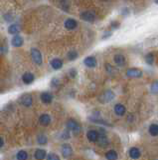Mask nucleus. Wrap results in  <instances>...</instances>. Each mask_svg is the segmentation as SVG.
I'll use <instances>...</instances> for the list:
<instances>
[{
  "instance_id": "nucleus-1",
  "label": "nucleus",
  "mask_w": 158,
  "mask_h": 160,
  "mask_svg": "<svg viewBox=\"0 0 158 160\" xmlns=\"http://www.w3.org/2000/svg\"><path fill=\"white\" fill-rule=\"evenodd\" d=\"M114 97H115L114 93L111 90H106L101 95L100 100H101V102H102V103H107V102H110L114 100Z\"/></svg>"
},
{
  "instance_id": "nucleus-2",
  "label": "nucleus",
  "mask_w": 158,
  "mask_h": 160,
  "mask_svg": "<svg viewBox=\"0 0 158 160\" xmlns=\"http://www.w3.org/2000/svg\"><path fill=\"white\" fill-rule=\"evenodd\" d=\"M125 74L129 78H139L143 75V72L138 68H129L126 70Z\"/></svg>"
},
{
  "instance_id": "nucleus-3",
  "label": "nucleus",
  "mask_w": 158,
  "mask_h": 160,
  "mask_svg": "<svg viewBox=\"0 0 158 160\" xmlns=\"http://www.w3.org/2000/svg\"><path fill=\"white\" fill-rule=\"evenodd\" d=\"M31 56H32V59L37 65L42 64V54L38 49L36 48H32L31 49Z\"/></svg>"
},
{
  "instance_id": "nucleus-4",
  "label": "nucleus",
  "mask_w": 158,
  "mask_h": 160,
  "mask_svg": "<svg viewBox=\"0 0 158 160\" xmlns=\"http://www.w3.org/2000/svg\"><path fill=\"white\" fill-rule=\"evenodd\" d=\"M81 18L88 22H94V19H96V15L92 11H85L81 14Z\"/></svg>"
},
{
  "instance_id": "nucleus-5",
  "label": "nucleus",
  "mask_w": 158,
  "mask_h": 160,
  "mask_svg": "<svg viewBox=\"0 0 158 160\" xmlns=\"http://www.w3.org/2000/svg\"><path fill=\"white\" fill-rule=\"evenodd\" d=\"M67 127H68V129H69V130H72V131H74L76 133H79L81 131L80 124L78 122L74 121V120H70V121L68 122V124H67Z\"/></svg>"
},
{
  "instance_id": "nucleus-6",
  "label": "nucleus",
  "mask_w": 158,
  "mask_h": 160,
  "mask_svg": "<svg viewBox=\"0 0 158 160\" xmlns=\"http://www.w3.org/2000/svg\"><path fill=\"white\" fill-rule=\"evenodd\" d=\"M22 104H23L24 106H26V107H30L31 105H32V103H33V99H32V97H31V95H29V94H25V95H23L20 98V100H19Z\"/></svg>"
},
{
  "instance_id": "nucleus-7",
  "label": "nucleus",
  "mask_w": 158,
  "mask_h": 160,
  "mask_svg": "<svg viewBox=\"0 0 158 160\" xmlns=\"http://www.w3.org/2000/svg\"><path fill=\"white\" fill-rule=\"evenodd\" d=\"M84 63H85V66H88V67L94 68V67H96V66H97L98 61H97V59L94 58V56H89V57H87V58L84 60Z\"/></svg>"
},
{
  "instance_id": "nucleus-8",
  "label": "nucleus",
  "mask_w": 158,
  "mask_h": 160,
  "mask_svg": "<svg viewBox=\"0 0 158 160\" xmlns=\"http://www.w3.org/2000/svg\"><path fill=\"white\" fill-rule=\"evenodd\" d=\"M34 80H35V76L30 72H25L23 75H22V81H23L25 84L33 83Z\"/></svg>"
},
{
  "instance_id": "nucleus-9",
  "label": "nucleus",
  "mask_w": 158,
  "mask_h": 160,
  "mask_svg": "<svg viewBox=\"0 0 158 160\" xmlns=\"http://www.w3.org/2000/svg\"><path fill=\"white\" fill-rule=\"evenodd\" d=\"M87 137L91 142H97L98 137H100V132H98L96 130H89L87 133Z\"/></svg>"
},
{
  "instance_id": "nucleus-10",
  "label": "nucleus",
  "mask_w": 158,
  "mask_h": 160,
  "mask_svg": "<svg viewBox=\"0 0 158 160\" xmlns=\"http://www.w3.org/2000/svg\"><path fill=\"white\" fill-rule=\"evenodd\" d=\"M62 153H63V156L68 158L70 157L72 154H73V149H72L71 145L70 144H64L62 146Z\"/></svg>"
},
{
  "instance_id": "nucleus-11",
  "label": "nucleus",
  "mask_w": 158,
  "mask_h": 160,
  "mask_svg": "<svg viewBox=\"0 0 158 160\" xmlns=\"http://www.w3.org/2000/svg\"><path fill=\"white\" fill-rule=\"evenodd\" d=\"M114 63L117 66H124L126 63V60H125V57L123 54H116L114 57Z\"/></svg>"
},
{
  "instance_id": "nucleus-12",
  "label": "nucleus",
  "mask_w": 158,
  "mask_h": 160,
  "mask_svg": "<svg viewBox=\"0 0 158 160\" xmlns=\"http://www.w3.org/2000/svg\"><path fill=\"white\" fill-rule=\"evenodd\" d=\"M125 112H126V108L124 107V105L118 103L114 106V113L116 115H118V116H123Z\"/></svg>"
},
{
  "instance_id": "nucleus-13",
  "label": "nucleus",
  "mask_w": 158,
  "mask_h": 160,
  "mask_svg": "<svg viewBox=\"0 0 158 160\" xmlns=\"http://www.w3.org/2000/svg\"><path fill=\"white\" fill-rule=\"evenodd\" d=\"M11 43H12V45L14 46V47H20V46L23 45L24 41H23V38H22L21 36H19V35L16 34L15 36L12 38Z\"/></svg>"
},
{
  "instance_id": "nucleus-14",
  "label": "nucleus",
  "mask_w": 158,
  "mask_h": 160,
  "mask_svg": "<svg viewBox=\"0 0 158 160\" xmlns=\"http://www.w3.org/2000/svg\"><path fill=\"white\" fill-rule=\"evenodd\" d=\"M129 156L130 158H132V159H138L139 157H140V155H141V152H140V150H139L137 147H131L129 149Z\"/></svg>"
},
{
  "instance_id": "nucleus-15",
  "label": "nucleus",
  "mask_w": 158,
  "mask_h": 160,
  "mask_svg": "<svg viewBox=\"0 0 158 160\" xmlns=\"http://www.w3.org/2000/svg\"><path fill=\"white\" fill-rule=\"evenodd\" d=\"M77 26H78V22H77L75 19H72V18H69L65 21V27L69 30H72V29H75Z\"/></svg>"
},
{
  "instance_id": "nucleus-16",
  "label": "nucleus",
  "mask_w": 158,
  "mask_h": 160,
  "mask_svg": "<svg viewBox=\"0 0 158 160\" xmlns=\"http://www.w3.org/2000/svg\"><path fill=\"white\" fill-rule=\"evenodd\" d=\"M21 27L19 24H12L8 27V33L12 35H16L20 32Z\"/></svg>"
},
{
  "instance_id": "nucleus-17",
  "label": "nucleus",
  "mask_w": 158,
  "mask_h": 160,
  "mask_svg": "<svg viewBox=\"0 0 158 160\" xmlns=\"http://www.w3.org/2000/svg\"><path fill=\"white\" fill-rule=\"evenodd\" d=\"M39 121H40V124H41V125L48 126L49 124H50V122H51V117L49 116L48 114H43V115L40 116Z\"/></svg>"
},
{
  "instance_id": "nucleus-18",
  "label": "nucleus",
  "mask_w": 158,
  "mask_h": 160,
  "mask_svg": "<svg viewBox=\"0 0 158 160\" xmlns=\"http://www.w3.org/2000/svg\"><path fill=\"white\" fill-rule=\"evenodd\" d=\"M41 100H42L43 103L49 104V103H51V102H52L53 96L49 92H43L42 94H41Z\"/></svg>"
},
{
  "instance_id": "nucleus-19",
  "label": "nucleus",
  "mask_w": 158,
  "mask_h": 160,
  "mask_svg": "<svg viewBox=\"0 0 158 160\" xmlns=\"http://www.w3.org/2000/svg\"><path fill=\"white\" fill-rule=\"evenodd\" d=\"M51 66H52L53 69L59 70V69H61L63 67V61L61 59H59V58H55V59H53L51 61Z\"/></svg>"
},
{
  "instance_id": "nucleus-20",
  "label": "nucleus",
  "mask_w": 158,
  "mask_h": 160,
  "mask_svg": "<svg viewBox=\"0 0 158 160\" xmlns=\"http://www.w3.org/2000/svg\"><path fill=\"white\" fill-rule=\"evenodd\" d=\"M97 142L98 143V145L102 146V147H106V146H107V144H108V140L106 138V136L103 134H100V137H98Z\"/></svg>"
},
{
  "instance_id": "nucleus-21",
  "label": "nucleus",
  "mask_w": 158,
  "mask_h": 160,
  "mask_svg": "<svg viewBox=\"0 0 158 160\" xmlns=\"http://www.w3.org/2000/svg\"><path fill=\"white\" fill-rule=\"evenodd\" d=\"M148 132L151 136H158V124H151L148 128Z\"/></svg>"
},
{
  "instance_id": "nucleus-22",
  "label": "nucleus",
  "mask_w": 158,
  "mask_h": 160,
  "mask_svg": "<svg viewBox=\"0 0 158 160\" xmlns=\"http://www.w3.org/2000/svg\"><path fill=\"white\" fill-rule=\"evenodd\" d=\"M106 159H110V160H115V159H117V157H118V155H117L116 151L110 150L106 153Z\"/></svg>"
},
{
  "instance_id": "nucleus-23",
  "label": "nucleus",
  "mask_w": 158,
  "mask_h": 160,
  "mask_svg": "<svg viewBox=\"0 0 158 160\" xmlns=\"http://www.w3.org/2000/svg\"><path fill=\"white\" fill-rule=\"evenodd\" d=\"M46 157V151L43 149H37L35 151V158L36 159H44Z\"/></svg>"
},
{
  "instance_id": "nucleus-24",
  "label": "nucleus",
  "mask_w": 158,
  "mask_h": 160,
  "mask_svg": "<svg viewBox=\"0 0 158 160\" xmlns=\"http://www.w3.org/2000/svg\"><path fill=\"white\" fill-rule=\"evenodd\" d=\"M16 157H17L18 160H26L27 158H28V154H27L26 151L21 150V151H19V152L17 153Z\"/></svg>"
},
{
  "instance_id": "nucleus-25",
  "label": "nucleus",
  "mask_w": 158,
  "mask_h": 160,
  "mask_svg": "<svg viewBox=\"0 0 158 160\" xmlns=\"http://www.w3.org/2000/svg\"><path fill=\"white\" fill-rule=\"evenodd\" d=\"M77 58H78V52H77L76 50L69 51V53H68V59L73 61V60H75Z\"/></svg>"
},
{
  "instance_id": "nucleus-26",
  "label": "nucleus",
  "mask_w": 158,
  "mask_h": 160,
  "mask_svg": "<svg viewBox=\"0 0 158 160\" xmlns=\"http://www.w3.org/2000/svg\"><path fill=\"white\" fill-rule=\"evenodd\" d=\"M145 61L148 65H152L153 62H154V55H153L152 53H148L145 56Z\"/></svg>"
},
{
  "instance_id": "nucleus-27",
  "label": "nucleus",
  "mask_w": 158,
  "mask_h": 160,
  "mask_svg": "<svg viewBox=\"0 0 158 160\" xmlns=\"http://www.w3.org/2000/svg\"><path fill=\"white\" fill-rule=\"evenodd\" d=\"M37 142L40 144V145H44V144H46L47 143V137L45 136V135H39L37 137Z\"/></svg>"
},
{
  "instance_id": "nucleus-28",
  "label": "nucleus",
  "mask_w": 158,
  "mask_h": 160,
  "mask_svg": "<svg viewBox=\"0 0 158 160\" xmlns=\"http://www.w3.org/2000/svg\"><path fill=\"white\" fill-rule=\"evenodd\" d=\"M150 90L152 93H158V81H154L151 84Z\"/></svg>"
},
{
  "instance_id": "nucleus-29",
  "label": "nucleus",
  "mask_w": 158,
  "mask_h": 160,
  "mask_svg": "<svg viewBox=\"0 0 158 160\" xmlns=\"http://www.w3.org/2000/svg\"><path fill=\"white\" fill-rule=\"evenodd\" d=\"M61 5H62V7H63V9L64 10H67L68 8H69V6H70V3L67 1V0H62L61 1Z\"/></svg>"
},
{
  "instance_id": "nucleus-30",
  "label": "nucleus",
  "mask_w": 158,
  "mask_h": 160,
  "mask_svg": "<svg viewBox=\"0 0 158 160\" xmlns=\"http://www.w3.org/2000/svg\"><path fill=\"white\" fill-rule=\"evenodd\" d=\"M47 159H48V160H52V159H53V160H54V159H55V160H59V159H60V157H59L58 155H56L55 153H50V154L48 155Z\"/></svg>"
},
{
  "instance_id": "nucleus-31",
  "label": "nucleus",
  "mask_w": 158,
  "mask_h": 160,
  "mask_svg": "<svg viewBox=\"0 0 158 160\" xmlns=\"http://www.w3.org/2000/svg\"><path fill=\"white\" fill-rule=\"evenodd\" d=\"M62 138H63V139H68V138H70L69 131H66V132L63 133V134H62Z\"/></svg>"
},
{
  "instance_id": "nucleus-32",
  "label": "nucleus",
  "mask_w": 158,
  "mask_h": 160,
  "mask_svg": "<svg viewBox=\"0 0 158 160\" xmlns=\"http://www.w3.org/2000/svg\"><path fill=\"white\" fill-rule=\"evenodd\" d=\"M70 75L72 77H75L76 75H77V71H76V69H71L70 70Z\"/></svg>"
},
{
  "instance_id": "nucleus-33",
  "label": "nucleus",
  "mask_w": 158,
  "mask_h": 160,
  "mask_svg": "<svg viewBox=\"0 0 158 160\" xmlns=\"http://www.w3.org/2000/svg\"><path fill=\"white\" fill-rule=\"evenodd\" d=\"M4 145V140L2 139V137H0V148Z\"/></svg>"
},
{
  "instance_id": "nucleus-34",
  "label": "nucleus",
  "mask_w": 158,
  "mask_h": 160,
  "mask_svg": "<svg viewBox=\"0 0 158 160\" xmlns=\"http://www.w3.org/2000/svg\"><path fill=\"white\" fill-rule=\"evenodd\" d=\"M155 2H156V3L158 4V0H155Z\"/></svg>"
}]
</instances>
